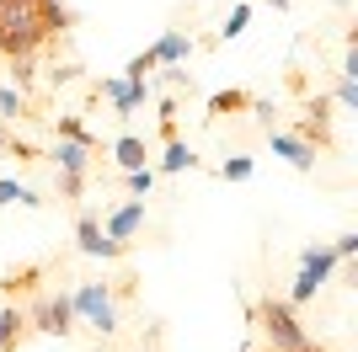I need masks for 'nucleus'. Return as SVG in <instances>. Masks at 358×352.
<instances>
[{
	"instance_id": "nucleus-1",
	"label": "nucleus",
	"mask_w": 358,
	"mask_h": 352,
	"mask_svg": "<svg viewBox=\"0 0 358 352\" xmlns=\"http://www.w3.org/2000/svg\"><path fill=\"white\" fill-rule=\"evenodd\" d=\"M48 38H59V32L43 22V0H38V6H6V11H0V59H6V64L38 54Z\"/></svg>"
},
{
	"instance_id": "nucleus-18",
	"label": "nucleus",
	"mask_w": 358,
	"mask_h": 352,
	"mask_svg": "<svg viewBox=\"0 0 358 352\" xmlns=\"http://www.w3.org/2000/svg\"><path fill=\"white\" fill-rule=\"evenodd\" d=\"M0 203H22V208H43L48 198H38L32 187H22V182H6L0 176Z\"/></svg>"
},
{
	"instance_id": "nucleus-24",
	"label": "nucleus",
	"mask_w": 358,
	"mask_h": 352,
	"mask_svg": "<svg viewBox=\"0 0 358 352\" xmlns=\"http://www.w3.org/2000/svg\"><path fill=\"white\" fill-rule=\"evenodd\" d=\"M6 6H38V0H0V11H6Z\"/></svg>"
},
{
	"instance_id": "nucleus-21",
	"label": "nucleus",
	"mask_w": 358,
	"mask_h": 352,
	"mask_svg": "<svg viewBox=\"0 0 358 352\" xmlns=\"http://www.w3.org/2000/svg\"><path fill=\"white\" fill-rule=\"evenodd\" d=\"M252 171H257V161H252V155H230V161L220 166V176H224V182H246Z\"/></svg>"
},
{
	"instance_id": "nucleus-14",
	"label": "nucleus",
	"mask_w": 358,
	"mask_h": 352,
	"mask_svg": "<svg viewBox=\"0 0 358 352\" xmlns=\"http://www.w3.org/2000/svg\"><path fill=\"white\" fill-rule=\"evenodd\" d=\"M246 107H252V91H241V86L214 91V96H209V123H220V117H241Z\"/></svg>"
},
{
	"instance_id": "nucleus-22",
	"label": "nucleus",
	"mask_w": 358,
	"mask_h": 352,
	"mask_svg": "<svg viewBox=\"0 0 358 352\" xmlns=\"http://www.w3.org/2000/svg\"><path fill=\"white\" fill-rule=\"evenodd\" d=\"M331 102H343V107H358V75H343V80H337V91H331Z\"/></svg>"
},
{
	"instance_id": "nucleus-7",
	"label": "nucleus",
	"mask_w": 358,
	"mask_h": 352,
	"mask_svg": "<svg viewBox=\"0 0 358 352\" xmlns=\"http://www.w3.org/2000/svg\"><path fill=\"white\" fill-rule=\"evenodd\" d=\"M75 251H80V256H102V262L129 256V246H118V240L102 230V219H96V214H80V219H75Z\"/></svg>"
},
{
	"instance_id": "nucleus-11",
	"label": "nucleus",
	"mask_w": 358,
	"mask_h": 352,
	"mask_svg": "<svg viewBox=\"0 0 358 352\" xmlns=\"http://www.w3.org/2000/svg\"><path fill=\"white\" fill-rule=\"evenodd\" d=\"M268 145H273V155H284L294 171H315V149L305 145L294 129H268Z\"/></svg>"
},
{
	"instance_id": "nucleus-6",
	"label": "nucleus",
	"mask_w": 358,
	"mask_h": 352,
	"mask_svg": "<svg viewBox=\"0 0 358 352\" xmlns=\"http://www.w3.org/2000/svg\"><path fill=\"white\" fill-rule=\"evenodd\" d=\"M54 166H59V198H64V203H80L86 176L96 171V155H91L86 145H75V139H59V149H54Z\"/></svg>"
},
{
	"instance_id": "nucleus-12",
	"label": "nucleus",
	"mask_w": 358,
	"mask_h": 352,
	"mask_svg": "<svg viewBox=\"0 0 358 352\" xmlns=\"http://www.w3.org/2000/svg\"><path fill=\"white\" fill-rule=\"evenodd\" d=\"M32 337V325H27V309L16 305V299H0V352H16L22 342Z\"/></svg>"
},
{
	"instance_id": "nucleus-5",
	"label": "nucleus",
	"mask_w": 358,
	"mask_h": 352,
	"mask_svg": "<svg viewBox=\"0 0 358 352\" xmlns=\"http://www.w3.org/2000/svg\"><path fill=\"white\" fill-rule=\"evenodd\" d=\"M331 272H337V251L331 246H305L299 251V278H294V288H289V305H310L315 293L331 283Z\"/></svg>"
},
{
	"instance_id": "nucleus-8",
	"label": "nucleus",
	"mask_w": 358,
	"mask_h": 352,
	"mask_svg": "<svg viewBox=\"0 0 358 352\" xmlns=\"http://www.w3.org/2000/svg\"><path fill=\"white\" fill-rule=\"evenodd\" d=\"M294 133H299L310 149H331V145H337V139H331V96H310Z\"/></svg>"
},
{
	"instance_id": "nucleus-13",
	"label": "nucleus",
	"mask_w": 358,
	"mask_h": 352,
	"mask_svg": "<svg viewBox=\"0 0 358 352\" xmlns=\"http://www.w3.org/2000/svg\"><path fill=\"white\" fill-rule=\"evenodd\" d=\"M187 54H193V38H187L182 27H166V32H161V43H150L155 70H161V64H187Z\"/></svg>"
},
{
	"instance_id": "nucleus-3",
	"label": "nucleus",
	"mask_w": 358,
	"mask_h": 352,
	"mask_svg": "<svg viewBox=\"0 0 358 352\" xmlns=\"http://www.w3.org/2000/svg\"><path fill=\"white\" fill-rule=\"evenodd\" d=\"M70 305H75V321H86L96 337H118V293H113V278H86L70 288Z\"/></svg>"
},
{
	"instance_id": "nucleus-9",
	"label": "nucleus",
	"mask_w": 358,
	"mask_h": 352,
	"mask_svg": "<svg viewBox=\"0 0 358 352\" xmlns=\"http://www.w3.org/2000/svg\"><path fill=\"white\" fill-rule=\"evenodd\" d=\"M48 272H54V262H22L11 272H0V299H32Z\"/></svg>"
},
{
	"instance_id": "nucleus-23",
	"label": "nucleus",
	"mask_w": 358,
	"mask_h": 352,
	"mask_svg": "<svg viewBox=\"0 0 358 352\" xmlns=\"http://www.w3.org/2000/svg\"><path fill=\"white\" fill-rule=\"evenodd\" d=\"M331 251H337V262L358 256V235H353V230H348V235H337V240H331Z\"/></svg>"
},
{
	"instance_id": "nucleus-16",
	"label": "nucleus",
	"mask_w": 358,
	"mask_h": 352,
	"mask_svg": "<svg viewBox=\"0 0 358 352\" xmlns=\"http://www.w3.org/2000/svg\"><path fill=\"white\" fill-rule=\"evenodd\" d=\"M198 166V155L182 139H166V155H161V166H155V176H177V171H193Z\"/></svg>"
},
{
	"instance_id": "nucleus-19",
	"label": "nucleus",
	"mask_w": 358,
	"mask_h": 352,
	"mask_svg": "<svg viewBox=\"0 0 358 352\" xmlns=\"http://www.w3.org/2000/svg\"><path fill=\"white\" fill-rule=\"evenodd\" d=\"M123 187L134 192V198H145V192L155 187V166H134V171H123Z\"/></svg>"
},
{
	"instance_id": "nucleus-20",
	"label": "nucleus",
	"mask_w": 358,
	"mask_h": 352,
	"mask_svg": "<svg viewBox=\"0 0 358 352\" xmlns=\"http://www.w3.org/2000/svg\"><path fill=\"white\" fill-rule=\"evenodd\" d=\"M246 22H252V6H236V11L224 16V27H220V43H230V38H241V32H246Z\"/></svg>"
},
{
	"instance_id": "nucleus-17",
	"label": "nucleus",
	"mask_w": 358,
	"mask_h": 352,
	"mask_svg": "<svg viewBox=\"0 0 358 352\" xmlns=\"http://www.w3.org/2000/svg\"><path fill=\"white\" fill-rule=\"evenodd\" d=\"M0 117H32V102L22 86H0Z\"/></svg>"
},
{
	"instance_id": "nucleus-4",
	"label": "nucleus",
	"mask_w": 358,
	"mask_h": 352,
	"mask_svg": "<svg viewBox=\"0 0 358 352\" xmlns=\"http://www.w3.org/2000/svg\"><path fill=\"white\" fill-rule=\"evenodd\" d=\"M27 325L38 331V337H75V305H70V293L59 288H38L32 293V305H27Z\"/></svg>"
},
{
	"instance_id": "nucleus-2",
	"label": "nucleus",
	"mask_w": 358,
	"mask_h": 352,
	"mask_svg": "<svg viewBox=\"0 0 358 352\" xmlns=\"http://www.w3.org/2000/svg\"><path fill=\"white\" fill-rule=\"evenodd\" d=\"M252 321H257V331L268 337L273 352H305V347H310V331L299 325V315H294V305H289V299L262 293V299L252 305Z\"/></svg>"
},
{
	"instance_id": "nucleus-25",
	"label": "nucleus",
	"mask_w": 358,
	"mask_h": 352,
	"mask_svg": "<svg viewBox=\"0 0 358 352\" xmlns=\"http://www.w3.org/2000/svg\"><path fill=\"white\" fill-rule=\"evenodd\" d=\"M268 6H273V11H289V0H268Z\"/></svg>"
},
{
	"instance_id": "nucleus-10",
	"label": "nucleus",
	"mask_w": 358,
	"mask_h": 352,
	"mask_svg": "<svg viewBox=\"0 0 358 352\" xmlns=\"http://www.w3.org/2000/svg\"><path fill=\"white\" fill-rule=\"evenodd\" d=\"M118 246H129L134 251V240H139V230H145V198H134V203H123V208H113L107 214V224H102Z\"/></svg>"
},
{
	"instance_id": "nucleus-15",
	"label": "nucleus",
	"mask_w": 358,
	"mask_h": 352,
	"mask_svg": "<svg viewBox=\"0 0 358 352\" xmlns=\"http://www.w3.org/2000/svg\"><path fill=\"white\" fill-rule=\"evenodd\" d=\"M145 155H150V145L139 139V133H118V139H113V161H118L123 171H134V166H150Z\"/></svg>"
}]
</instances>
